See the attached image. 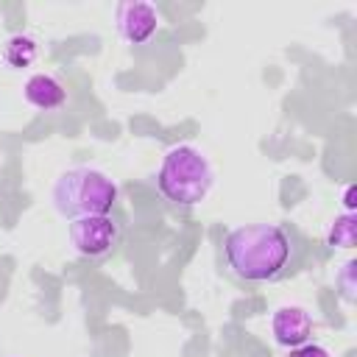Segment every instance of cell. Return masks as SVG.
<instances>
[{"instance_id":"277c9868","label":"cell","mask_w":357,"mask_h":357,"mask_svg":"<svg viewBox=\"0 0 357 357\" xmlns=\"http://www.w3.org/2000/svg\"><path fill=\"white\" fill-rule=\"evenodd\" d=\"M70 245L78 257L84 259H106L123 237V229L117 223V218L112 215H89V218H78L70 220Z\"/></svg>"},{"instance_id":"ba28073f","label":"cell","mask_w":357,"mask_h":357,"mask_svg":"<svg viewBox=\"0 0 357 357\" xmlns=\"http://www.w3.org/2000/svg\"><path fill=\"white\" fill-rule=\"evenodd\" d=\"M0 59L8 70H28L36 59H39V42L31 33H11L3 47H0Z\"/></svg>"},{"instance_id":"52a82bcc","label":"cell","mask_w":357,"mask_h":357,"mask_svg":"<svg viewBox=\"0 0 357 357\" xmlns=\"http://www.w3.org/2000/svg\"><path fill=\"white\" fill-rule=\"evenodd\" d=\"M22 98L39 112H59L67 103V86L53 73H33L22 84Z\"/></svg>"},{"instance_id":"8fae6325","label":"cell","mask_w":357,"mask_h":357,"mask_svg":"<svg viewBox=\"0 0 357 357\" xmlns=\"http://www.w3.org/2000/svg\"><path fill=\"white\" fill-rule=\"evenodd\" d=\"M287 357H332V351H329L326 346H321V343L307 340V343H301V346L290 349V354H287Z\"/></svg>"},{"instance_id":"3957f363","label":"cell","mask_w":357,"mask_h":357,"mask_svg":"<svg viewBox=\"0 0 357 357\" xmlns=\"http://www.w3.org/2000/svg\"><path fill=\"white\" fill-rule=\"evenodd\" d=\"M117 195L120 190L109 173L98 167H84V165L64 170L50 190L53 209L70 220L89 218V215H109L112 206L117 204Z\"/></svg>"},{"instance_id":"8992f818","label":"cell","mask_w":357,"mask_h":357,"mask_svg":"<svg viewBox=\"0 0 357 357\" xmlns=\"http://www.w3.org/2000/svg\"><path fill=\"white\" fill-rule=\"evenodd\" d=\"M271 335L282 349H296L312 337V318L298 304H282L271 315Z\"/></svg>"},{"instance_id":"7a4b0ae2","label":"cell","mask_w":357,"mask_h":357,"mask_svg":"<svg viewBox=\"0 0 357 357\" xmlns=\"http://www.w3.org/2000/svg\"><path fill=\"white\" fill-rule=\"evenodd\" d=\"M215 184V170L206 153L190 142L167 148L156 170V190L173 206H198Z\"/></svg>"},{"instance_id":"9c48e42d","label":"cell","mask_w":357,"mask_h":357,"mask_svg":"<svg viewBox=\"0 0 357 357\" xmlns=\"http://www.w3.org/2000/svg\"><path fill=\"white\" fill-rule=\"evenodd\" d=\"M357 243V218L354 212L337 215L326 229V245L329 248H354Z\"/></svg>"},{"instance_id":"7c38bea8","label":"cell","mask_w":357,"mask_h":357,"mask_svg":"<svg viewBox=\"0 0 357 357\" xmlns=\"http://www.w3.org/2000/svg\"><path fill=\"white\" fill-rule=\"evenodd\" d=\"M343 206H346V212H354V184H349L343 190Z\"/></svg>"},{"instance_id":"6da1fadb","label":"cell","mask_w":357,"mask_h":357,"mask_svg":"<svg viewBox=\"0 0 357 357\" xmlns=\"http://www.w3.org/2000/svg\"><path fill=\"white\" fill-rule=\"evenodd\" d=\"M229 268L245 282H276L293 262V240L279 223H245L226 234Z\"/></svg>"},{"instance_id":"30bf717a","label":"cell","mask_w":357,"mask_h":357,"mask_svg":"<svg viewBox=\"0 0 357 357\" xmlns=\"http://www.w3.org/2000/svg\"><path fill=\"white\" fill-rule=\"evenodd\" d=\"M354 271H357V262H354V259H349V262H343V268L335 273V287L340 290V296H343L346 301H354V298H357Z\"/></svg>"},{"instance_id":"5b68a950","label":"cell","mask_w":357,"mask_h":357,"mask_svg":"<svg viewBox=\"0 0 357 357\" xmlns=\"http://www.w3.org/2000/svg\"><path fill=\"white\" fill-rule=\"evenodd\" d=\"M114 22H117V33L123 42L142 47L148 45L156 31H159V11L153 3L145 0H126L117 6L114 11Z\"/></svg>"}]
</instances>
